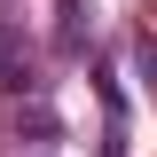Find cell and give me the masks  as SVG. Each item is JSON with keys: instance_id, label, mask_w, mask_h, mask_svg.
<instances>
[{"instance_id": "2", "label": "cell", "mask_w": 157, "mask_h": 157, "mask_svg": "<svg viewBox=\"0 0 157 157\" xmlns=\"http://www.w3.org/2000/svg\"><path fill=\"white\" fill-rule=\"evenodd\" d=\"M78 16H86V8H78V0H63V32H55L63 55H78Z\"/></svg>"}, {"instance_id": "1", "label": "cell", "mask_w": 157, "mask_h": 157, "mask_svg": "<svg viewBox=\"0 0 157 157\" xmlns=\"http://www.w3.org/2000/svg\"><path fill=\"white\" fill-rule=\"evenodd\" d=\"M0 86H8V94H24V86H32V47H24L16 24H0Z\"/></svg>"}, {"instance_id": "3", "label": "cell", "mask_w": 157, "mask_h": 157, "mask_svg": "<svg viewBox=\"0 0 157 157\" xmlns=\"http://www.w3.org/2000/svg\"><path fill=\"white\" fill-rule=\"evenodd\" d=\"M134 71H141V78H157V39H149V32L134 39Z\"/></svg>"}]
</instances>
